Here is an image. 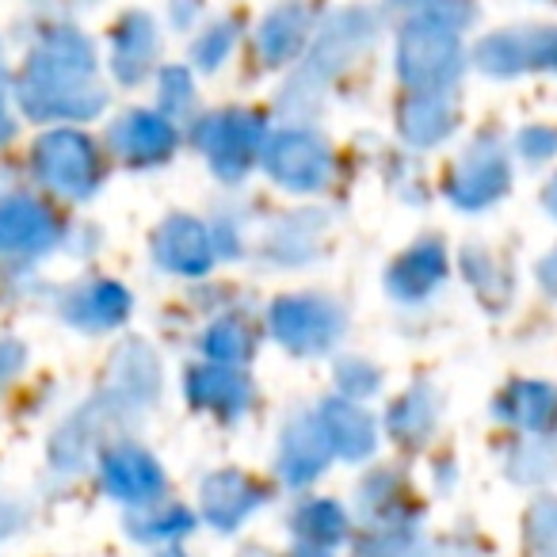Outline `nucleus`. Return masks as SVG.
I'll list each match as a JSON object with an SVG mask.
<instances>
[{
  "instance_id": "nucleus-5",
  "label": "nucleus",
  "mask_w": 557,
  "mask_h": 557,
  "mask_svg": "<svg viewBox=\"0 0 557 557\" xmlns=\"http://www.w3.org/2000/svg\"><path fill=\"white\" fill-rule=\"evenodd\" d=\"M157 32L146 16H126L123 27L115 32V73L123 81H138L153 58Z\"/></svg>"
},
{
  "instance_id": "nucleus-2",
  "label": "nucleus",
  "mask_w": 557,
  "mask_h": 557,
  "mask_svg": "<svg viewBox=\"0 0 557 557\" xmlns=\"http://www.w3.org/2000/svg\"><path fill=\"white\" fill-rule=\"evenodd\" d=\"M458 70V42L450 27L435 24V20H420L409 24L401 35V73L412 85H440L443 77Z\"/></svg>"
},
{
  "instance_id": "nucleus-3",
  "label": "nucleus",
  "mask_w": 557,
  "mask_h": 557,
  "mask_svg": "<svg viewBox=\"0 0 557 557\" xmlns=\"http://www.w3.org/2000/svg\"><path fill=\"white\" fill-rule=\"evenodd\" d=\"M481 65L496 73L523 70V65H557V32H516L493 35L478 50Z\"/></svg>"
},
{
  "instance_id": "nucleus-9",
  "label": "nucleus",
  "mask_w": 557,
  "mask_h": 557,
  "mask_svg": "<svg viewBox=\"0 0 557 557\" xmlns=\"http://www.w3.org/2000/svg\"><path fill=\"white\" fill-rule=\"evenodd\" d=\"M4 134H9V119L0 115V138H4Z\"/></svg>"
},
{
  "instance_id": "nucleus-4",
  "label": "nucleus",
  "mask_w": 557,
  "mask_h": 557,
  "mask_svg": "<svg viewBox=\"0 0 557 557\" xmlns=\"http://www.w3.org/2000/svg\"><path fill=\"white\" fill-rule=\"evenodd\" d=\"M39 164L50 176V184L81 187L92 172V149L77 134H54L39 146Z\"/></svg>"
},
{
  "instance_id": "nucleus-1",
  "label": "nucleus",
  "mask_w": 557,
  "mask_h": 557,
  "mask_svg": "<svg viewBox=\"0 0 557 557\" xmlns=\"http://www.w3.org/2000/svg\"><path fill=\"white\" fill-rule=\"evenodd\" d=\"M88 73H92V47L77 32H54L27 65L24 108L35 115H88L103 100Z\"/></svg>"
},
{
  "instance_id": "nucleus-6",
  "label": "nucleus",
  "mask_w": 557,
  "mask_h": 557,
  "mask_svg": "<svg viewBox=\"0 0 557 557\" xmlns=\"http://www.w3.org/2000/svg\"><path fill=\"white\" fill-rule=\"evenodd\" d=\"M302 35H306V9L302 4H287V9H278L260 32V47H263V54H268V62H283L287 54H295L298 42H302Z\"/></svg>"
},
{
  "instance_id": "nucleus-8",
  "label": "nucleus",
  "mask_w": 557,
  "mask_h": 557,
  "mask_svg": "<svg viewBox=\"0 0 557 557\" xmlns=\"http://www.w3.org/2000/svg\"><path fill=\"white\" fill-rule=\"evenodd\" d=\"M230 39H233L230 27H214V32H210L207 39H202V47H199L202 65H214L218 54H222V50H230Z\"/></svg>"
},
{
  "instance_id": "nucleus-7",
  "label": "nucleus",
  "mask_w": 557,
  "mask_h": 557,
  "mask_svg": "<svg viewBox=\"0 0 557 557\" xmlns=\"http://www.w3.org/2000/svg\"><path fill=\"white\" fill-rule=\"evenodd\" d=\"M115 141L126 149V153H161V149H169L172 134H169V126H164L161 119H153V115H131L115 131Z\"/></svg>"
}]
</instances>
